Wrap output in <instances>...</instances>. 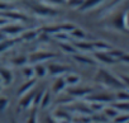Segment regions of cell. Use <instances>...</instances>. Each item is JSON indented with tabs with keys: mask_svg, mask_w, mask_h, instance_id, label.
Here are the masks:
<instances>
[{
	"mask_svg": "<svg viewBox=\"0 0 129 123\" xmlns=\"http://www.w3.org/2000/svg\"><path fill=\"white\" fill-rule=\"evenodd\" d=\"M22 31V27H10V28H7V29H4V32H8V33H18V32H20Z\"/></svg>",
	"mask_w": 129,
	"mask_h": 123,
	"instance_id": "cell-12",
	"label": "cell"
},
{
	"mask_svg": "<svg viewBox=\"0 0 129 123\" xmlns=\"http://www.w3.org/2000/svg\"><path fill=\"white\" fill-rule=\"evenodd\" d=\"M24 72H25V75H32V70H24Z\"/></svg>",
	"mask_w": 129,
	"mask_h": 123,
	"instance_id": "cell-21",
	"label": "cell"
},
{
	"mask_svg": "<svg viewBox=\"0 0 129 123\" xmlns=\"http://www.w3.org/2000/svg\"><path fill=\"white\" fill-rule=\"evenodd\" d=\"M100 2H103V0H87V2H85V3L82 4L81 10H87V9H90L91 7L96 5V4H98V3H100Z\"/></svg>",
	"mask_w": 129,
	"mask_h": 123,
	"instance_id": "cell-6",
	"label": "cell"
},
{
	"mask_svg": "<svg viewBox=\"0 0 129 123\" xmlns=\"http://www.w3.org/2000/svg\"><path fill=\"white\" fill-rule=\"evenodd\" d=\"M34 71H36V74H37L38 76H43V75L46 74V69H44L42 65H38V66L36 67V70H34Z\"/></svg>",
	"mask_w": 129,
	"mask_h": 123,
	"instance_id": "cell-11",
	"label": "cell"
},
{
	"mask_svg": "<svg viewBox=\"0 0 129 123\" xmlns=\"http://www.w3.org/2000/svg\"><path fill=\"white\" fill-rule=\"evenodd\" d=\"M64 85H66V81H64V79H62V78L57 79L56 83H54V85H53V93H59V91L64 88Z\"/></svg>",
	"mask_w": 129,
	"mask_h": 123,
	"instance_id": "cell-4",
	"label": "cell"
},
{
	"mask_svg": "<svg viewBox=\"0 0 129 123\" xmlns=\"http://www.w3.org/2000/svg\"><path fill=\"white\" fill-rule=\"evenodd\" d=\"M33 85H34V80H32L29 84H25V85L22 88V90L19 91V94H23V93H25V91H27V90H29V88H30V86H33Z\"/></svg>",
	"mask_w": 129,
	"mask_h": 123,
	"instance_id": "cell-14",
	"label": "cell"
},
{
	"mask_svg": "<svg viewBox=\"0 0 129 123\" xmlns=\"http://www.w3.org/2000/svg\"><path fill=\"white\" fill-rule=\"evenodd\" d=\"M98 57H99L100 60H103L104 62H114V60H113L110 56L105 55V53H98Z\"/></svg>",
	"mask_w": 129,
	"mask_h": 123,
	"instance_id": "cell-10",
	"label": "cell"
},
{
	"mask_svg": "<svg viewBox=\"0 0 129 123\" xmlns=\"http://www.w3.org/2000/svg\"><path fill=\"white\" fill-rule=\"evenodd\" d=\"M0 80H3L5 84H10L13 80L12 71H9L7 69H0Z\"/></svg>",
	"mask_w": 129,
	"mask_h": 123,
	"instance_id": "cell-2",
	"label": "cell"
},
{
	"mask_svg": "<svg viewBox=\"0 0 129 123\" xmlns=\"http://www.w3.org/2000/svg\"><path fill=\"white\" fill-rule=\"evenodd\" d=\"M91 99H95V100H101V102H105V100H110V96H96V98H91Z\"/></svg>",
	"mask_w": 129,
	"mask_h": 123,
	"instance_id": "cell-17",
	"label": "cell"
},
{
	"mask_svg": "<svg viewBox=\"0 0 129 123\" xmlns=\"http://www.w3.org/2000/svg\"><path fill=\"white\" fill-rule=\"evenodd\" d=\"M10 43H8V42H4V43H0V51H3V50H5L8 46H9Z\"/></svg>",
	"mask_w": 129,
	"mask_h": 123,
	"instance_id": "cell-18",
	"label": "cell"
},
{
	"mask_svg": "<svg viewBox=\"0 0 129 123\" xmlns=\"http://www.w3.org/2000/svg\"><path fill=\"white\" fill-rule=\"evenodd\" d=\"M76 60H77V61H82V62H85V64H94V61L87 60L86 57H76Z\"/></svg>",
	"mask_w": 129,
	"mask_h": 123,
	"instance_id": "cell-16",
	"label": "cell"
},
{
	"mask_svg": "<svg viewBox=\"0 0 129 123\" xmlns=\"http://www.w3.org/2000/svg\"><path fill=\"white\" fill-rule=\"evenodd\" d=\"M49 103H51V95H49L48 93H46L44 96L41 99V107H42V108H46Z\"/></svg>",
	"mask_w": 129,
	"mask_h": 123,
	"instance_id": "cell-7",
	"label": "cell"
},
{
	"mask_svg": "<svg viewBox=\"0 0 129 123\" xmlns=\"http://www.w3.org/2000/svg\"><path fill=\"white\" fill-rule=\"evenodd\" d=\"M53 55L52 53H37L34 56H32L33 60H44V58H48V57H52Z\"/></svg>",
	"mask_w": 129,
	"mask_h": 123,
	"instance_id": "cell-9",
	"label": "cell"
},
{
	"mask_svg": "<svg viewBox=\"0 0 129 123\" xmlns=\"http://www.w3.org/2000/svg\"><path fill=\"white\" fill-rule=\"evenodd\" d=\"M126 119H128V117L125 115V117H121V118H119V117H118V118H116L115 120H116V122H119V120H120V122H125Z\"/></svg>",
	"mask_w": 129,
	"mask_h": 123,
	"instance_id": "cell-19",
	"label": "cell"
},
{
	"mask_svg": "<svg viewBox=\"0 0 129 123\" xmlns=\"http://www.w3.org/2000/svg\"><path fill=\"white\" fill-rule=\"evenodd\" d=\"M7 105H8V99L7 98H0V112H3Z\"/></svg>",
	"mask_w": 129,
	"mask_h": 123,
	"instance_id": "cell-13",
	"label": "cell"
},
{
	"mask_svg": "<svg viewBox=\"0 0 129 123\" xmlns=\"http://www.w3.org/2000/svg\"><path fill=\"white\" fill-rule=\"evenodd\" d=\"M98 80H100L103 84H105V85H108V86H110V88L123 86V84H121L118 79H115L113 75H110V74L106 72L105 70H100V71L98 72Z\"/></svg>",
	"mask_w": 129,
	"mask_h": 123,
	"instance_id": "cell-1",
	"label": "cell"
},
{
	"mask_svg": "<svg viewBox=\"0 0 129 123\" xmlns=\"http://www.w3.org/2000/svg\"><path fill=\"white\" fill-rule=\"evenodd\" d=\"M24 62H27V58L25 57H17V60H14V64L15 65H22Z\"/></svg>",
	"mask_w": 129,
	"mask_h": 123,
	"instance_id": "cell-15",
	"label": "cell"
},
{
	"mask_svg": "<svg viewBox=\"0 0 129 123\" xmlns=\"http://www.w3.org/2000/svg\"><path fill=\"white\" fill-rule=\"evenodd\" d=\"M5 23H7L5 20H2V22H0V24H5Z\"/></svg>",
	"mask_w": 129,
	"mask_h": 123,
	"instance_id": "cell-22",
	"label": "cell"
},
{
	"mask_svg": "<svg viewBox=\"0 0 129 123\" xmlns=\"http://www.w3.org/2000/svg\"><path fill=\"white\" fill-rule=\"evenodd\" d=\"M47 2H52L53 4H61L63 0H47Z\"/></svg>",
	"mask_w": 129,
	"mask_h": 123,
	"instance_id": "cell-20",
	"label": "cell"
},
{
	"mask_svg": "<svg viewBox=\"0 0 129 123\" xmlns=\"http://www.w3.org/2000/svg\"><path fill=\"white\" fill-rule=\"evenodd\" d=\"M66 84H70V85H75V84H77L79 81H80V76H77V75H75V74H70L67 78H66Z\"/></svg>",
	"mask_w": 129,
	"mask_h": 123,
	"instance_id": "cell-5",
	"label": "cell"
},
{
	"mask_svg": "<svg viewBox=\"0 0 129 123\" xmlns=\"http://www.w3.org/2000/svg\"><path fill=\"white\" fill-rule=\"evenodd\" d=\"M90 91H91V89L82 88L81 90H71L70 93H71V94H74V95H85V94H87V93H90Z\"/></svg>",
	"mask_w": 129,
	"mask_h": 123,
	"instance_id": "cell-8",
	"label": "cell"
},
{
	"mask_svg": "<svg viewBox=\"0 0 129 123\" xmlns=\"http://www.w3.org/2000/svg\"><path fill=\"white\" fill-rule=\"evenodd\" d=\"M66 70H67V67H64V66H59V65H49V66H48V71H49V74H52V75L64 72Z\"/></svg>",
	"mask_w": 129,
	"mask_h": 123,
	"instance_id": "cell-3",
	"label": "cell"
}]
</instances>
